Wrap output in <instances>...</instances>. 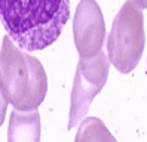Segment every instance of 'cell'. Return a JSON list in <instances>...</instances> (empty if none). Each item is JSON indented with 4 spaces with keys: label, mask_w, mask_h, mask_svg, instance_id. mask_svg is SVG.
I'll use <instances>...</instances> for the list:
<instances>
[{
    "label": "cell",
    "mask_w": 147,
    "mask_h": 142,
    "mask_svg": "<svg viewBox=\"0 0 147 142\" xmlns=\"http://www.w3.org/2000/svg\"><path fill=\"white\" fill-rule=\"evenodd\" d=\"M2 22L20 48L42 50L61 34L70 0H0Z\"/></svg>",
    "instance_id": "1"
},
{
    "label": "cell",
    "mask_w": 147,
    "mask_h": 142,
    "mask_svg": "<svg viewBox=\"0 0 147 142\" xmlns=\"http://www.w3.org/2000/svg\"><path fill=\"white\" fill-rule=\"evenodd\" d=\"M146 44L143 7L126 0L111 22L107 36V55L115 68L128 74L138 65Z\"/></svg>",
    "instance_id": "2"
},
{
    "label": "cell",
    "mask_w": 147,
    "mask_h": 142,
    "mask_svg": "<svg viewBox=\"0 0 147 142\" xmlns=\"http://www.w3.org/2000/svg\"><path fill=\"white\" fill-rule=\"evenodd\" d=\"M30 83L28 56L9 34L5 36L0 46V93L2 101L20 108Z\"/></svg>",
    "instance_id": "3"
},
{
    "label": "cell",
    "mask_w": 147,
    "mask_h": 142,
    "mask_svg": "<svg viewBox=\"0 0 147 142\" xmlns=\"http://www.w3.org/2000/svg\"><path fill=\"white\" fill-rule=\"evenodd\" d=\"M106 24L95 0H80L73 16V39L79 58H92L102 50Z\"/></svg>",
    "instance_id": "4"
},
{
    "label": "cell",
    "mask_w": 147,
    "mask_h": 142,
    "mask_svg": "<svg viewBox=\"0 0 147 142\" xmlns=\"http://www.w3.org/2000/svg\"><path fill=\"white\" fill-rule=\"evenodd\" d=\"M101 84H94L88 82L80 73V70L76 67L73 87H71V96H70V111H68V129H73L79 126L80 121L86 117L89 111L91 102L94 98L102 90Z\"/></svg>",
    "instance_id": "5"
},
{
    "label": "cell",
    "mask_w": 147,
    "mask_h": 142,
    "mask_svg": "<svg viewBox=\"0 0 147 142\" xmlns=\"http://www.w3.org/2000/svg\"><path fill=\"white\" fill-rule=\"evenodd\" d=\"M40 114L37 110L21 111L13 108L9 126H7V141H39L40 139Z\"/></svg>",
    "instance_id": "6"
},
{
    "label": "cell",
    "mask_w": 147,
    "mask_h": 142,
    "mask_svg": "<svg viewBox=\"0 0 147 142\" xmlns=\"http://www.w3.org/2000/svg\"><path fill=\"white\" fill-rule=\"evenodd\" d=\"M111 61L109 55L101 50L98 55L92 58H80L77 62V68L80 70L82 76L94 84L106 86L109 78V70H110Z\"/></svg>",
    "instance_id": "7"
},
{
    "label": "cell",
    "mask_w": 147,
    "mask_h": 142,
    "mask_svg": "<svg viewBox=\"0 0 147 142\" xmlns=\"http://www.w3.org/2000/svg\"><path fill=\"white\" fill-rule=\"evenodd\" d=\"M74 139L79 141H116L109 132L106 124L97 117H85L80 124Z\"/></svg>",
    "instance_id": "8"
},
{
    "label": "cell",
    "mask_w": 147,
    "mask_h": 142,
    "mask_svg": "<svg viewBox=\"0 0 147 142\" xmlns=\"http://www.w3.org/2000/svg\"><path fill=\"white\" fill-rule=\"evenodd\" d=\"M135 3H137L138 6H141L143 9L147 7V0H135Z\"/></svg>",
    "instance_id": "9"
}]
</instances>
